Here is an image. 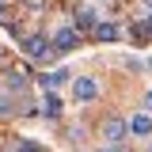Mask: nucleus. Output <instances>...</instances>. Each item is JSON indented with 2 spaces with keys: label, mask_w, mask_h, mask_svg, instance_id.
Listing matches in <instances>:
<instances>
[{
  "label": "nucleus",
  "mask_w": 152,
  "mask_h": 152,
  "mask_svg": "<svg viewBox=\"0 0 152 152\" xmlns=\"http://www.w3.org/2000/svg\"><path fill=\"white\" fill-rule=\"evenodd\" d=\"M126 137H133V133H129V122H126V118H118V114H110V118L103 122V141L114 145V148H122V145H126Z\"/></svg>",
  "instance_id": "1"
},
{
  "label": "nucleus",
  "mask_w": 152,
  "mask_h": 152,
  "mask_svg": "<svg viewBox=\"0 0 152 152\" xmlns=\"http://www.w3.org/2000/svg\"><path fill=\"white\" fill-rule=\"evenodd\" d=\"M23 53L31 57V61H46V57L57 53V50H53V38L46 42L42 34H31V38H23Z\"/></svg>",
  "instance_id": "2"
},
{
  "label": "nucleus",
  "mask_w": 152,
  "mask_h": 152,
  "mask_svg": "<svg viewBox=\"0 0 152 152\" xmlns=\"http://www.w3.org/2000/svg\"><path fill=\"white\" fill-rule=\"evenodd\" d=\"M69 91H72L76 103H91V99H99V80L95 76H76Z\"/></svg>",
  "instance_id": "3"
},
{
  "label": "nucleus",
  "mask_w": 152,
  "mask_h": 152,
  "mask_svg": "<svg viewBox=\"0 0 152 152\" xmlns=\"http://www.w3.org/2000/svg\"><path fill=\"white\" fill-rule=\"evenodd\" d=\"M80 46V27H57V34H53V50L57 53H69V50H76Z\"/></svg>",
  "instance_id": "4"
},
{
  "label": "nucleus",
  "mask_w": 152,
  "mask_h": 152,
  "mask_svg": "<svg viewBox=\"0 0 152 152\" xmlns=\"http://www.w3.org/2000/svg\"><path fill=\"white\" fill-rule=\"evenodd\" d=\"M91 38H95V42H118L122 31H118V23H110V19H99L95 31H91Z\"/></svg>",
  "instance_id": "5"
},
{
  "label": "nucleus",
  "mask_w": 152,
  "mask_h": 152,
  "mask_svg": "<svg viewBox=\"0 0 152 152\" xmlns=\"http://www.w3.org/2000/svg\"><path fill=\"white\" fill-rule=\"evenodd\" d=\"M65 80H69V72H65V69H53V72L38 76V84H42V91H57V88H61Z\"/></svg>",
  "instance_id": "6"
},
{
  "label": "nucleus",
  "mask_w": 152,
  "mask_h": 152,
  "mask_svg": "<svg viewBox=\"0 0 152 152\" xmlns=\"http://www.w3.org/2000/svg\"><path fill=\"white\" fill-rule=\"evenodd\" d=\"M129 133H133V137H148V133H152V118L145 110L133 114V118H129Z\"/></svg>",
  "instance_id": "7"
},
{
  "label": "nucleus",
  "mask_w": 152,
  "mask_h": 152,
  "mask_svg": "<svg viewBox=\"0 0 152 152\" xmlns=\"http://www.w3.org/2000/svg\"><path fill=\"white\" fill-rule=\"evenodd\" d=\"M95 23H99V12L95 8H80L76 12V27L80 31H95Z\"/></svg>",
  "instance_id": "8"
},
{
  "label": "nucleus",
  "mask_w": 152,
  "mask_h": 152,
  "mask_svg": "<svg viewBox=\"0 0 152 152\" xmlns=\"http://www.w3.org/2000/svg\"><path fill=\"white\" fill-rule=\"evenodd\" d=\"M4 88H8V91H23V88H27V72L8 69V76H4Z\"/></svg>",
  "instance_id": "9"
},
{
  "label": "nucleus",
  "mask_w": 152,
  "mask_h": 152,
  "mask_svg": "<svg viewBox=\"0 0 152 152\" xmlns=\"http://www.w3.org/2000/svg\"><path fill=\"white\" fill-rule=\"evenodd\" d=\"M42 118H61V99L53 91H46V99H42Z\"/></svg>",
  "instance_id": "10"
},
{
  "label": "nucleus",
  "mask_w": 152,
  "mask_h": 152,
  "mask_svg": "<svg viewBox=\"0 0 152 152\" xmlns=\"http://www.w3.org/2000/svg\"><path fill=\"white\" fill-rule=\"evenodd\" d=\"M8 152H46V148H42L38 141H31V137H15V141H12V148H8Z\"/></svg>",
  "instance_id": "11"
},
{
  "label": "nucleus",
  "mask_w": 152,
  "mask_h": 152,
  "mask_svg": "<svg viewBox=\"0 0 152 152\" xmlns=\"http://www.w3.org/2000/svg\"><path fill=\"white\" fill-rule=\"evenodd\" d=\"M148 34H152V12H148V19L141 27H133V38H148Z\"/></svg>",
  "instance_id": "12"
},
{
  "label": "nucleus",
  "mask_w": 152,
  "mask_h": 152,
  "mask_svg": "<svg viewBox=\"0 0 152 152\" xmlns=\"http://www.w3.org/2000/svg\"><path fill=\"white\" fill-rule=\"evenodd\" d=\"M27 4H31V8H46V0H27Z\"/></svg>",
  "instance_id": "13"
},
{
  "label": "nucleus",
  "mask_w": 152,
  "mask_h": 152,
  "mask_svg": "<svg viewBox=\"0 0 152 152\" xmlns=\"http://www.w3.org/2000/svg\"><path fill=\"white\" fill-rule=\"evenodd\" d=\"M0 114H8V99H0Z\"/></svg>",
  "instance_id": "14"
},
{
  "label": "nucleus",
  "mask_w": 152,
  "mask_h": 152,
  "mask_svg": "<svg viewBox=\"0 0 152 152\" xmlns=\"http://www.w3.org/2000/svg\"><path fill=\"white\" fill-rule=\"evenodd\" d=\"M95 152H114V145H110V148H95Z\"/></svg>",
  "instance_id": "15"
},
{
  "label": "nucleus",
  "mask_w": 152,
  "mask_h": 152,
  "mask_svg": "<svg viewBox=\"0 0 152 152\" xmlns=\"http://www.w3.org/2000/svg\"><path fill=\"white\" fill-rule=\"evenodd\" d=\"M0 19H4V4H0Z\"/></svg>",
  "instance_id": "16"
}]
</instances>
